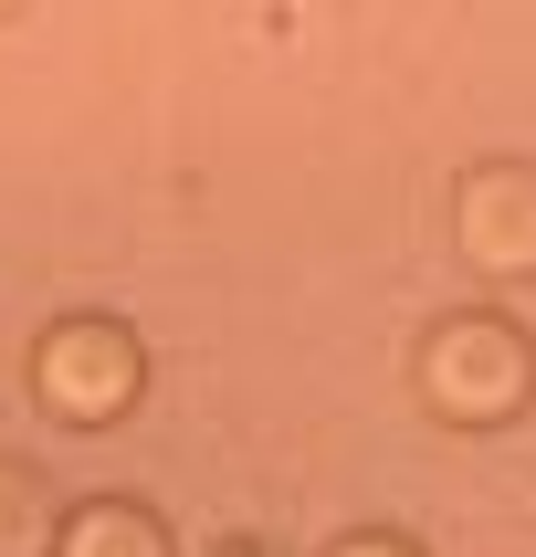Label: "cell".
<instances>
[{
  "label": "cell",
  "instance_id": "obj_1",
  "mask_svg": "<svg viewBox=\"0 0 536 557\" xmlns=\"http://www.w3.org/2000/svg\"><path fill=\"white\" fill-rule=\"evenodd\" d=\"M410 389H421V410L452 421V432H504V421L536 400V347H526V326L504 306H463V315H441L432 337H421Z\"/></svg>",
  "mask_w": 536,
  "mask_h": 557
},
{
  "label": "cell",
  "instance_id": "obj_2",
  "mask_svg": "<svg viewBox=\"0 0 536 557\" xmlns=\"http://www.w3.org/2000/svg\"><path fill=\"white\" fill-rule=\"evenodd\" d=\"M32 400L53 410L63 432H116L126 410L148 400V347H137V326H116V315H63V326H42V347H32Z\"/></svg>",
  "mask_w": 536,
  "mask_h": 557
},
{
  "label": "cell",
  "instance_id": "obj_3",
  "mask_svg": "<svg viewBox=\"0 0 536 557\" xmlns=\"http://www.w3.org/2000/svg\"><path fill=\"white\" fill-rule=\"evenodd\" d=\"M452 243L484 284H536V169L526 158H495L473 169L463 200H452Z\"/></svg>",
  "mask_w": 536,
  "mask_h": 557
},
{
  "label": "cell",
  "instance_id": "obj_4",
  "mask_svg": "<svg viewBox=\"0 0 536 557\" xmlns=\"http://www.w3.org/2000/svg\"><path fill=\"white\" fill-rule=\"evenodd\" d=\"M53 557H169V527L126 495H95V505H63Z\"/></svg>",
  "mask_w": 536,
  "mask_h": 557
},
{
  "label": "cell",
  "instance_id": "obj_5",
  "mask_svg": "<svg viewBox=\"0 0 536 557\" xmlns=\"http://www.w3.org/2000/svg\"><path fill=\"white\" fill-rule=\"evenodd\" d=\"M53 527H63L53 484L32 463H0V557H53Z\"/></svg>",
  "mask_w": 536,
  "mask_h": 557
},
{
  "label": "cell",
  "instance_id": "obj_6",
  "mask_svg": "<svg viewBox=\"0 0 536 557\" xmlns=\"http://www.w3.org/2000/svg\"><path fill=\"white\" fill-rule=\"evenodd\" d=\"M326 557H421L410 536H347V547H326Z\"/></svg>",
  "mask_w": 536,
  "mask_h": 557
},
{
  "label": "cell",
  "instance_id": "obj_7",
  "mask_svg": "<svg viewBox=\"0 0 536 557\" xmlns=\"http://www.w3.org/2000/svg\"><path fill=\"white\" fill-rule=\"evenodd\" d=\"M11 11H22V0H0V22H11Z\"/></svg>",
  "mask_w": 536,
  "mask_h": 557
}]
</instances>
